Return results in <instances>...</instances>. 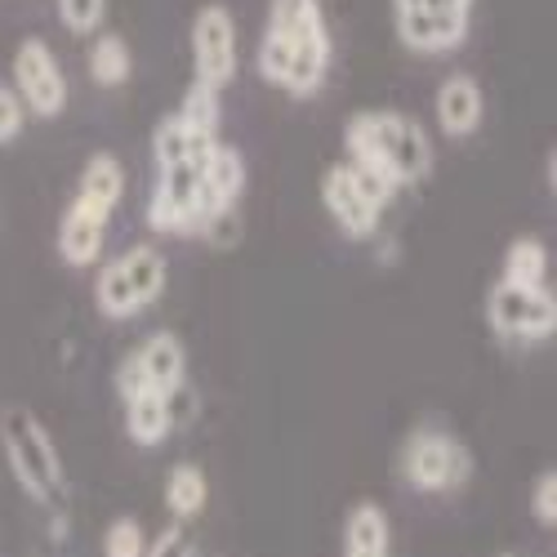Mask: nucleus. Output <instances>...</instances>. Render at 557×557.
<instances>
[{"label": "nucleus", "mask_w": 557, "mask_h": 557, "mask_svg": "<svg viewBox=\"0 0 557 557\" xmlns=\"http://www.w3.org/2000/svg\"><path fill=\"white\" fill-rule=\"evenodd\" d=\"M348 157L352 165L380 170L397 183H420L433 170V148L420 121L401 112H361L348 121Z\"/></svg>", "instance_id": "1"}, {"label": "nucleus", "mask_w": 557, "mask_h": 557, "mask_svg": "<svg viewBox=\"0 0 557 557\" xmlns=\"http://www.w3.org/2000/svg\"><path fill=\"white\" fill-rule=\"evenodd\" d=\"M0 442H5V459L18 478V486L27 491V499L36 504H59L63 495V459L45 433V424L27 406H10L5 420H0Z\"/></svg>", "instance_id": "2"}, {"label": "nucleus", "mask_w": 557, "mask_h": 557, "mask_svg": "<svg viewBox=\"0 0 557 557\" xmlns=\"http://www.w3.org/2000/svg\"><path fill=\"white\" fill-rule=\"evenodd\" d=\"M491 326L508 339H548L557 331V304L544 286H508L499 282L491 290Z\"/></svg>", "instance_id": "3"}, {"label": "nucleus", "mask_w": 557, "mask_h": 557, "mask_svg": "<svg viewBox=\"0 0 557 557\" xmlns=\"http://www.w3.org/2000/svg\"><path fill=\"white\" fill-rule=\"evenodd\" d=\"M406 482L414 491H450L469 478L473 459L450 433H414L406 442Z\"/></svg>", "instance_id": "4"}, {"label": "nucleus", "mask_w": 557, "mask_h": 557, "mask_svg": "<svg viewBox=\"0 0 557 557\" xmlns=\"http://www.w3.org/2000/svg\"><path fill=\"white\" fill-rule=\"evenodd\" d=\"M14 85L23 108H32L36 116H59L67 103V81L50 54L45 40H23L14 54Z\"/></svg>", "instance_id": "5"}, {"label": "nucleus", "mask_w": 557, "mask_h": 557, "mask_svg": "<svg viewBox=\"0 0 557 557\" xmlns=\"http://www.w3.org/2000/svg\"><path fill=\"white\" fill-rule=\"evenodd\" d=\"M193 59H197V81L223 89L237 72V23L223 5H206L193 23Z\"/></svg>", "instance_id": "6"}, {"label": "nucleus", "mask_w": 557, "mask_h": 557, "mask_svg": "<svg viewBox=\"0 0 557 557\" xmlns=\"http://www.w3.org/2000/svg\"><path fill=\"white\" fill-rule=\"evenodd\" d=\"M246 188V161L237 148H223L214 144L201 161V188H197V214H201V227L219 214L232 210V201L242 197Z\"/></svg>", "instance_id": "7"}, {"label": "nucleus", "mask_w": 557, "mask_h": 557, "mask_svg": "<svg viewBox=\"0 0 557 557\" xmlns=\"http://www.w3.org/2000/svg\"><path fill=\"white\" fill-rule=\"evenodd\" d=\"M321 201H326V210L335 214V223L348 232L352 242L375 237L380 210L366 201V193L357 188V178H352L348 165H331V170H326V178H321Z\"/></svg>", "instance_id": "8"}, {"label": "nucleus", "mask_w": 557, "mask_h": 557, "mask_svg": "<svg viewBox=\"0 0 557 557\" xmlns=\"http://www.w3.org/2000/svg\"><path fill=\"white\" fill-rule=\"evenodd\" d=\"M397 32L410 50L420 54H442V50H455L469 32V14H442V10H424V5H410V10H397Z\"/></svg>", "instance_id": "9"}, {"label": "nucleus", "mask_w": 557, "mask_h": 557, "mask_svg": "<svg viewBox=\"0 0 557 557\" xmlns=\"http://www.w3.org/2000/svg\"><path fill=\"white\" fill-rule=\"evenodd\" d=\"M103 232H108V214L89 210L85 201H72L63 227H59V255L72 268H89L103 255Z\"/></svg>", "instance_id": "10"}, {"label": "nucleus", "mask_w": 557, "mask_h": 557, "mask_svg": "<svg viewBox=\"0 0 557 557\" xmlns=\"http://www.w3.org/2000/svg\"><path fill=\"white\" fill-rule=\"evenodd\" d=\"M437 125L450 138H469L482 125V89L473 76H450L437 89Z\"/></svg>", "instance_id": "11"}, {"label": "nucleus", "mask_w": 557, "mask_h": 557, "mask_svg": "<svg viewBox=\"0 0 557 557\" xmlns=\"http://www.w3.org/2000/svg\"><path fill=\"white\" fill-rule=\"evenodd\" d=\"M125 197V170L116 157L99 152V157H89L85 170H81V188H76V201H85L89 210H99V214H112Z\"/></svg>", "instance_id": "12"}, {"label": "nucleus", "mask_w": 557, "mask_h": 557, "mask_svg": "<svg viewBox=\"0 0 557 557\" xmlns=\"http://www.w3.org/2000/svg\"><path fill=\"white\" fill-rule=\"evenodd\" d=\"M134 357L157 393H174L178 384H188V352H183V344L174 335H152Z\"/></svg>", "instance_id": "13"}, {"label": "nucleus", "mask_w": 557, "mask_h": 557, "mask_svg": "<svg viewBox=\"0 0 557 557\" xmlns=\"http://www.w3.org/2000/svg\"><path fill=\"white\" fill-rule=\"evenodd\" d=\"M170 429H174V420H170L165 393L148 388V393H138V397L125 401V433H129L138 446H161Z\"/></svg>", "instance_id": "14"}, {"label": "nucleus", "mask_w": 557, "mask_h": 557, "mask_svg": "<svg viewBox=\"0 0 557 557\" xmlns=\"http://www.w3.org/2000/svg\"><path fill=\"white\" fill-rule=\"evenodd\" d=\"M210 499V482L206 473L197 469V463H174L170 478H165V504H170V513L178 522H193L201 508Z\"/></svg>", "instance_id": "15"}, {"label": "nucleus", "mask_w": 557, "mask_h": 557, "mask_svg": "<svg viewBox=\"0 0 557 557\" xmlns=\"http://www.w3.org/2000/svg\"><path fill=\"white\" fill-rule=\"evenodd\" d=\"M121 272H125V282L138 299V308H148L157 304V295L165 290V259L152 250V246H134L121 255Z\"/></svg>", "instance_id": "16"}, {"label": "nucleus", "mask_w": 557, "mask_h": 557, "mask_svg": "<svg viewBox=\"0 0 557 557\" xmlns=\"http://www.w3.org/2000/svg\"><path fill=\"white\" fill-rule=\"evenodd\" d=\"M548 276V250L535 237H518L504 255V282L508 286H544Z\"/></svg>", "instance_id": "17"}, {"label": "nucleus", "mask_w": 557, "mask_h": 557, "mask_svg": "<svg viewBox=\"0 0 557 557\" xmlns=\"http://www.w3.org/2000/svg\"><path fill=\"white\" fill-rule=\"evenodd\" d=\"M344 548H388V518L375 499H361L344 522Z\"/></svg>", "instance_id": "18"}, {"label": "nucleus", "mask_w": 557, "mask_h": 557, "mask_svg": "<svg viewBox=\"0 0 557 557\" xmlns=\"http://www.w3.org/2000/svg\"><path fill=\"white\" fill-rule=\"evenodd\" d=\"M95 304H99V312L112 317V321H125V317H134V312H144V308H138V299H134V290H129V282H125V272H121V259L99 272Z\"/></svg>", "instance_id": "19"}, {"label": "nucleus", "mask_w": 557, "mask_h": 557, "mask_svg": "<svg viewBox=\"0 0 557 557\" xmlns=\"http://www.w3.org/2000/svg\"><path fill=\"white\" fill-rule=\"evenodd\" d=\"M219 89L214 85H206V81H197L193 89H188V99H183V112H178V121L188 125V134H201V138H214V129H219Z\"/></svg>", "instance_id": "20"}, {"label": "nucleus", "mask_w": 557, "mask_h": 557, "mask_svg": "<svg viewBox=\"0 0 557 557\" xmlns=\"http://www.w3.org/2000/svg\"><path fill=\"white\" fill-rule=\"evenodd\" d=\"M89 76L99 85H125L129 76V45L121 36H103L95 50H89Z\"/></svg>", "instance_id": "21"}, {"label": "nucleus", "mask_w": 557, "mask_h": 557, "mask_svg": "<svg viewBox=\"0 0 557 557\" xmlns=\"http://www.w3.org/2000/svg\"><path fill=\"white\" fill-rule=\"evenodd\" d=\"M276 32L286 36H308V32H326V23H321V10L317 0H272V23Z\"/></svg>", "instance_id": "22"}, {"label": "nucleus", "mask_w": 557, "mask_h": 557, "mask_svg": "<svg viewBox=\"0 0 557 557\" xmlns=\"http://www.w3.org/2000/svg\"><path fill=\"white\" fill-rule=\"evenodd\" d=\"M152 152H157V165H183V161H193V134L188 125H183L178 116H165L152 134Z\"/></svg>", "instance_id": "23"}, {"label": "nucleus", "mask_w": 557, "mask_h": 557, "mask_svg": "<svg viewBox=\"0 0 557 557\" xmlns=\"http://www.w3.org/2000/svg\"><path fill=\"white\" fill-rule=\"evenodd\" d=\"M290 59H295L290 36H286V32H276V27H268V36H263V45H259V72H263L272 85H286V76H290Z\"/></svg>", "instance_id": "24"}, {"label": "nucleus", "mask_w": 557, "mask_h": 557, "mask_svg": "<svg viewBox=\"0 0 557 557\" xmlns=\"http://www.w3.org/2000/svg\"><path fill=\"white\" fill-rule=\"evenodd\" d=\"M148 548V535L134 518H116L103 535V557H144Z\"/></svg>", "instance_id": "25"}, {"label": "nucleus", "mask_w": 557, "mask_h": 557, "mask_svg": "<svg viewBox=\"0 0 557 557\" xmlns=\"http://www.w3.org/2000/svg\"><path fill=\"white\" fill-rule=\"evenodd\" d=\"M103 14H108V0H59V18H63V27L76 32V36L99 32Z\"/></svg>", "instance_id": "26"}, {"label": "nucleus", "mask_w": 557, "mask_h": 557, "mask_svg": "<svg viewBox=\"0 0 557 557\" xmlns=\"http://www.w3.org/2000/svg\"><path fill=\"white\" fill-rule=\"evenodd\" d=\"M144 557H197V544H193L188 531H183V522H174V527H165V531L144 548Z\"/></svg>", "instance_id": "27"}, {"label": "nucleus", "mask_w": 557, "mask_h": 557, "mask_svg": "<svg viewBox=\"0 0 557 557\" xmlns=\"http://www.w3.org/2000/svg\"><path fill=\"white\" fill-rule=\"evenodd\" d=\"M23 116H27V108L18 99V89L0 85V144H14L18 129H23Z\"/></svg>", "instance_id": "28"}, {"label": "nucleus", "mask_w": 557, "mask_h": 557, "mask_svg": "<svg viewBox=\"0 0 557 557\" xmlns=\"http://www.w3.org/2000/svg\"><path fill=\"white\" fill-rule=\"evenodd\" d=\"M148 388H152V384H148V375H144V366H138V357H125L121 370H116V393H121V401L148 393Z\"/></svg>", "instance_id": "29"}, {"label": "nucleus", "mask_w": 557, "mask_h": 557, "mask_svg": "<svg viewBox=\"0 0 557 557\" xmlns=\"http://www.w3.org/2000/svg\"><path fill=\"white\" fill-rule=\"evenodd\" d=\"M531 508H535L540 527H553V522H557V508H553V473H540V482H535V491H531Z\"/></svg>", "instance_id": "30"}, {"label": "nucleus", "mask_w": 557, "mask_h": 557, "mask_svg": "<svg viewBox=\"0 0 557 557\" xmlns=\"http://www.w3.org/2000/svg\"><path fill=\"white\" fill-rule=\"evenodd\" d=\"M344 557H388V548H344Z\"/></svg>", "instance_id": "31"}, {"label": "nucleus", "mask_w": 557, "mask_h": 557, "mask_svg": "<svg viewBox=\"0 0 557 557\" xmlns=\"http://www.w3.org/2000/svg\"><path fill=\"white\" fill-rule=\"evenodd\" d=\"M499 557H508V553H499Z\"/></svg>", "instance_id": "32"}]
</instances>
